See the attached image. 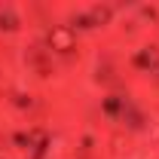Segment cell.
<instances>
[{
	"instance_id": "2",
	"label": "cell",
	"mask_w": 159,
	"mask_h": 159,
	"mask_svg": "<svg viewBox=\"0 0 159 159\" xmlns=\"http://www.w3.org/2000/svg\"><path fill=\"white\" fill-rule=\"evenodd\" d=\"M92 19H95V21H107V19H110V9H104V6H95V9H92Z\"/></svg>"
},
{
	"instance_id": "1",
	"label": "cell",
	"mask_w": 159,
	"mask_h": 159,
	"mask_svg": "<svg viewBox=\"0 0 159 159\" xmlns=\"http://www.w3.org/2000/svg\"><path fill=\"white\" fill-rule=\"evenodd\" d=\"M49 46H52L55 52H70V49H74V31L64 28V25H55V28L49 31Z\"/></svg>"
}]
</instances>
